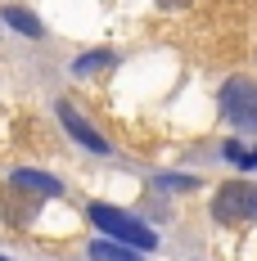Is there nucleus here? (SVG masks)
I'll return each instance as SVG.
<instances>
[{
    "label": "nucleus",
    "mask_w": 257,
    "mask_h": 261,
    "mask_svg": "<svg viewBox=\"0 0 257 261\" xmlns=\"http://www.w3.org/2000/svg\"><path fill=\"white\" fill-rule=\"evenodd\" d=\"M9 185L23 189V194H36V198H54V194H59V180H54V176H41V171H14Z\"/></svg>",
    "instance_id": "nucleus-5"
},
{
    "label": "nucleus",
    "mask_w": 257,
    "mask_h": 261,
    "mask_svg": "<svg viewBox=\"0 0 257 261\" xmlns=\"http://www.w3.org/2000/svg\"><path fill=\"white\" fill-rule=\"evenodd\" d=\"M0 261H5V257H0Z\"/></svg>",
    "instance_id": "nucleus-13"
},
{
    "label": "nucleus",
    "mask_w": 257,
    "mask_h": 261,
    "mask_svg": "<svg viewBox=\"0 0 257 261\" xmlns=\"http://www.w3.org/2000/svg\"><path fill=\"white\" fill-rule=\"evenodd\" d=\"M221 113L230 117L235 126L257 130V81L253 77H230L221 90Z\"/></svg>",
    "instance_id": "nucleus-3"
},
{
    "label": "nucleus",
    "mask_w": 257,
    "mask_h": 261,
    "mask_svg": "<svg viewBox=\"0 0 257 261\" xmlns=\"http://www.w3.org/2000/svg\"><path fill=\"white\" fill-rule=\"evenodd\" d=\"M113 59H118L113 50H95V54H81V59H73V72H77V77H86V72H100V68H113Z\"/></svg>",
    "instance_id": "nucleus-8"
},
{
    "label": "nucleus",
    "mask_w": 257,
    "mask_h": 261,
    "mask_svg": "<svg viewBox=\"0 0 257 261\" xmlns=\"http://www.w3.org/2000/svg\"><path fill=\"white\" fill-rule=\"evenodd\" d=\"M212 221L217 225H253L257 221V185L230 180L212 194Z\"/></svg>",
    "instance_id": "nucleus-1"
},
{
    "label": "nucleus",
    "mask_w": 257,
    "mask_h": 261,
    "mask_svg": "<svg viewBox=\"0 0 257 261\" xmlns=\"http://www.w3.org/2000/svg\"><path fill=\"white\" fill-rule=\"evenodd\" d=\"M221 153L230 158V162H239V167H244V153H248V149H239L235 140H226V144H221Z\"/></svg>",
    "instance_id": "nucleus-9"
},
{
    "label": "nucleus",
    "mask_w": 257,
    "mask_h": 261,
    "mask_svg": "<svg viewBox=\"0 0 257 261\" xmlns=\"http://www.w3.org/2000/svg\"><path fill=\"white\" fill-rule=\"evenodd\" d=\"M244 167H257V149H253V153H244Z\"/></svg>",
    "instance_id": "nucleus-12"
},
{
    "label": "nucleus",
    "mask_w": 257,
    "mask_h": 261,
    "mask_svg": "<svg viewBox=\"0 0 257 261\" xmlns=\"http://www.w3.org/2000/svg\"><path fill=\"white\" fill-rule=\"evenodd\" d=\"M90 221H95L108 239L127 243V248H135V252H149V248H158L154 230H149V225H140L131 212H118V207H108V203H95V207H90Z\"/></svg>",
    "instance_id": "nucleus-2"
},
{
    "label": "nucleus",
    "mask_w": 257,
    "mask_h": 261,
    "mask_svg": "<svg viewBox=\"0 0 257 261\" xmlns=\"http://www.w3.org/2000/svg\"><path fill=\"white\" fill-rule=\"evenodd\" d=\"M0 18H5V23L14 27V32H23V36H32V41H36V36L45 32V27H41V18H36L32 9H23V5H5V9H0Z\"/></svg>",
    "instance_id": "nucleus-6"
},
{
    "label": "nucleus",
    "mask_w": 257,
    "mask_h": 261,
    "mask_svg": "<svg viewBox=\"0 0 257 261\" xmlns=\"http://www.w3.org/2000/svg\"><path fill=\"white\" fill-rule=\"evenodd\" d=\"M158 185H167V189H194V180H180V176H162Z\"/></svg>",
    "instance_id": "nucleus-10"
},
{
    "label": "nucleus",
    "mask_w": 257,
    "mask_h": 261,
    "mask_svg": "<svg viewBox=\"0 0 257 261\" xmlns=\"http://www.w3.org/2000/svg\"><path fill=\"white\" fill-rule=\"evenodd\" d=\"M90 261H140V252L127 248V243H95L90 248Z\"/></svg>",
    "instance_id": "nucleus-7"
},
{
    "label": "nucleus",
    "mask_w": 257,
    "mask_h": 261,
    "mask_svg": "<svg viewBox=\"0 0 257 261\" xmlns=\"http://www.w3.org/2000/svg\"><path fill=\"white\" fill-rule=\"evenodd\" d=\"M158 5H162V9H172V14H176V9H190V0H158Z\"/></svg>",
    "instance_id": "nucleus-11"
},
{
    "label": "nucleus",
    "mask_w": 257,
    "mask_h": 261,
    "mask_svg": "<svg viewBox=\"0 0 257 261\" xmlns=\"http://www.w3.org/2000/svg\"><path fill=\"white\" fill-rule=\"evenodd\" d=\"M59 122H63V126H68V135H73L77 144H86L90 153H108V140H104V135L90 126V122H86V117H81V113L68 104V99L59 104Z\"/></svg>",
    "instance_id": "nucleus-4"
}]
</instances>
